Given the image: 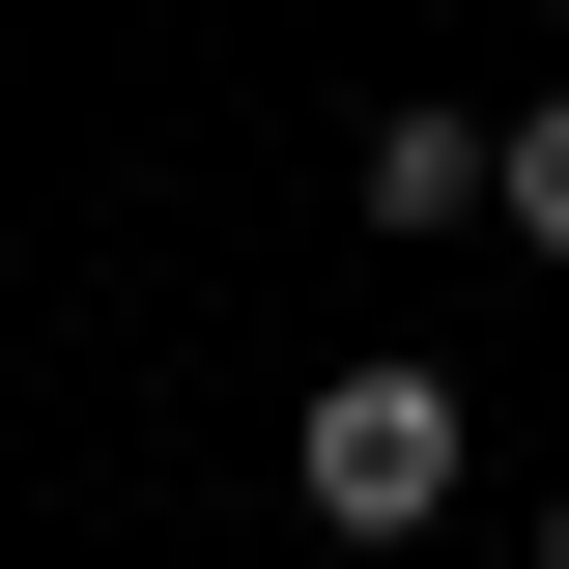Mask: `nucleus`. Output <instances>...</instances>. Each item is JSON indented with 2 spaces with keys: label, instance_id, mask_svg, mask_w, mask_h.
<instances>
[{
  "label": "nucleus",
  "instance_id": "obj_1",
  "mask_svg": "<svg viewBox=\"0 0 569 569\" xmlns=\"http://www.w3.org/2000/svg\"><path fill=\"white\" fill-rule=\"evenodd\" d=\"M456 485H485V399H456L427 342H342L313 399H284V512H313V541H427Z\"/></svg>",
  "mask_w": 569,
  "mask_h": 569
},
{
  "label": "nucleus",
  "instance_id": "obj_2",
  "mask_svg": "<svg viewBox=\"0 0 569 569\" xmlns=\"http://www.w3.org/2000/svg\"><path fill=\"white\" fill-rule=\"evenodd\" d=\"M342 228L456 257V228H485V114H456V86H399V114H370V171H342Z\"/></svg>",
  "mask_w": 569,
  "mask_h": 569
},
{
  "label": "nucleus",
  "instance_id": "obj_3",
  "mask_svg": "<svg viewBox=\"0 0 569 569\" xmlns=\"http://www.w3.org/2000/svg\"><path fill=\"white\" fill-rule=\"evenodd\" d=\"M485 228H512V257H569V86H541V114H485Z\"/></svg>",
  "mask_w": 569,
  "mask_h": 569
},
{
  "label": "nucleus",
  "instance_id": "obj_4",
  "mask_svg": "<svg viewBox=\"0 0 569 569\" xmlns=\"http://www.w3.org/2000/svg\"><path fill=\"white\" fill-rule=\"evenodd\" d=\"M541 569H569V485H541Z\"/></svg>",
  "mask_w": 569,
  "mask_h": 569
}]
</instances>
